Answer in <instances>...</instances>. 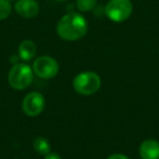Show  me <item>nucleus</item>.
Returning a JSON list of instances; mask_svg holds the SVG:
<instances>
[{
	"instance_id": "obj_1",
	"label": "nucleus",
	"mask_w": 159,
	"mask_h": 159,
	"mask_svg": "<svg viewBox=\"0 0 159 159\" xmlns=\"http://www.w3.org/2000/svg\"><path fill=\"white\" fill-rule=\"evenodd\" d=\"M86 19L80 13H68L63 16L57 24V33L64 40H77L84 37L87 33Z\"/></svg>"
},
{
	"instance_id": "obj_2",
	"label": "nucleus",
	"mask_w": 159,
	"mask_h": 159,
	"mask_svg": "<svg viewBox=\"0 0 159 159\" xmlns=\"http://www.w3.org/2000/svg\"><path fill=\"white\" fill-rule=\"evenodd\" d=\"M102 81L97 73L95 72H82L76 75L73 81V87L76 93L81 95H93L99 89Z\"/></svg>"
},
{
	"instance_id": "obj_3",
	"label": "nucleus",
	"mask_w": 159,
	"mask_h": 159,
	"mask_svg": "<svg viewBox=\"0 0 159 159\" xmlns=\"http://www.w3.org/2000/svg\"><path fill=\"white\" fill-rule=\"evenodd\" d=\"M33 70L25 63H16L8 75V82L14 89H24L33 81Z\"/></svg>"
},
{
	"instance_id": "obj_4",
	"label": "nucleus",
	"mask_w": 159,
	"mask_h": 159,
	"mask_svg": "<svg viewBox=\"0 0 159 159\" xmlns=\"http://www.w3.org/2000/svg\"><path fill=\"white\" fill-rule=\"evenodd\" d=\"M133 12L131 0H109L105 8L106 16L113 22H123L128 20Z\"/></svg>"
},
{
	"instance_id": "obj_5",
	"label": "nucleus",
	"mask_w": 159,
	"mask_h": 159,
	"mask_svg": "<svg viewBox=\"0 0 159 159\" xmlns=\"http://www.w3.org/2000/svg\"><path fill=\"white\" fill-rule=\"evenodd\" d=\"M58 71L59 64L52 57L42 56L34 61L33 72L40 79H51L57 75Z\"/></svg>"
},
{
	"instance_id": "obj_6",
	"label": "nucleus",
	"mask_w": 159,
	"mask_h": 159,
	"mask_svg": "<svg viewBox=\"0 0 159 159\" xmlns=\"http://www.w3.org/2000/svg\"><path fill=\"white\" fill-rule=\"evenodd\" d=\"M23 111L29 117H36L38 116L45 108V98L42 94L33 93L27 94L23 99L22 104Z\"/></svg>"
},
{
	"instance_id": "obj_7",
	"label": "nucleus",
	"mask_w": 159,
	"mask_h": 159,
	"mask_svg": "<svg viewBox=\"0 0 159 159\" xmlns=\"http://www.w3.org/2000/svg\"><path fill=\"white\" fill-rule=\"evenodd\" d=\"M14 10L22 18L32 19L35 18L39 12V5L36 0H18Z\"/></svg>"
},
{
	"instance_id": "obj_8",
	"label": "nucleus",
	"mask_w": 159,
	"mask_h": 159,
	"mask_svg": "<svg viewBox=\"0 0 159 159\" xmlns=\"http://www.w3.org/2000/svg\"><path fill=\"white\" fill-rule=\"evenodd\" d=\"M142 159H159V143L155 139H146L139 146Z\"/></svg>"
},
{
	"instance_id": "obj_9",
	"label": "nucleus",
	"mask_w": 159,
	"mask_h": 159,
	"mask_svg": "<svg viewBox=\"0 0 159 159\" xmlns=\"http://www.w3.org/2000/svg\"><path fill=\"white\" fill-rule=\"evenodd\" d=\"M36 55V45L32 40H23L19 46V56L23 60H31Z\"/></svg>"
},
{
	"instance_id": "obj_10",
	"label": "nucleus",
	"mask_w": 159,
	"mask_h": 159,
	"mask_svg": "<svg viewBox=\"0 0 159 159\" xmlns=\"http://www.w3.org/2000/svg\"><path fill=\"white\" fill-rule=\"evenodd\" d=\"M33 147L36 152H38L39 155H44V156L48 155L51 150V146L48 139H44V137H37L34 139Z\"/></svg>"
},
{
	"instance_id": "obj_11",
	"label": "nucleus",
	"mask_w": 159,
	"mask_h": 159,
	"mask_svg": "<svg viewBox=\"0 0 159 159\" xmlns=\"http://www.w3.org/2000/svg\"><path fill=\"white\" fill-rule=\"evenodd\" d=\"M97 5V0H76V7L80 11L87 12L93 10Z\"/></svg>"
},
{
	"instance_id": "obj_12",
	"label": "nucleus",
	"mask_w": 159,
	"mask_h": 159,
	"mask_svg": "<svg viewBox=\"0 0 159 159\" xmlns=\"http://www.w3.org/2000/svg\"><path fill=\"white\" fill-rule=\"evenodd\" d=\"M11 3L9 0H0V21L5 20L11 14Z\"/></svg>"
},
{
	"instance_id": "obj_13",
	"label": "nucleus",
	"mask_w": 159,
	"mask_h": 159,
	"mask_svg": "<svg viewBox=\"0 0 159 159\" xmlns=\"http://www.w3.org/2000/svg\"><path fill=\"white\" fill-rule=\"evenodd\" d=\"M45 159H62V158L58 154H56V152H49L48 155H46Z\"/></svg>"
},
{
	"instance_id": "obj_14",
	"label": "nucleus",
	"mask_w": 159,
	"mask_h": 159,
	"mask_svg": "<svg viewBox=\"0 0 159 159\" xmlns=\"http://www.w3.org/2000/svg\"><path fill=\"white\" fill-rule=\"evenodd\" d=\"M108 159H129V158L122 154H115V155H112V156L109 157Z\"/></svg>"
},
{
	"instance_id": "obj_15",
	"label": "nucleus",
	"mask_w": 159,
	"mask_h": 159,
	"mask_svg": "<svg viewBox=\"0 0 159 159\" xmlns=\"http://www.w3.org/2000/svg\"><path fill=\"white\" fill-rule=\"evenodd\" d=\"M56 1H66V0H56Z\"/></svg>"
},
{
	"instance_id": "obj_16",
	"label": "nucleus",
	"mask_w": 159,
	"mask_h": 159,
	"mask_svg": "<svg viewBox=\"0 0 159 159\" xmlns=\"http://www.w3.org/2000/svg\"><path fill=\"white\" fill-rule=\"evenodd\" d=\"M9 1H14V0H9Z\"/></svg>"
}]
</instances>
